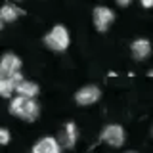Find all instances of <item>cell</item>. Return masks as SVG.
Here are the masks:
<instances>
[{
  "mask_svg": "<svg viewBox=\"0 0 153 153\" xmlns=\"http://www.w3.org/2000/svg\"><path fill=\"white\" fill-rule=\"evenodd\" d=\"M10 113L13 117H19L27 123H33L35 119L40 115V105L35 102V98H21L16 96L10 103Z\"/></svg>",
  "mask_w": 153,
  "mask_h": 153,
  "instance_id": "1",
  "label": "cell"
},
{
  "mask_svg": "<svg viewBox=\"0 0 153 153\" xmlns=\"http://www.w3.org/2000/svg\"><path fill=\"white\" fill-rule=\"evenodd\" d=\"M44 44L54 52H65L69 46V33L63 25H56L50 33L44 36Z\"/></svg>",
  "mask_w": 153,
  "mask_h": 153,
  "instance_id": "2",
  "label": "cell"
},
{
  "mask_svg": "<svg viewBox=\"0 0 153 153\" xmlns=\"http://www.w3.org/2000/svg\"><path fill=\"white\" fill-rule=\"evenodd\" d=\"M102 142L111 147H121L124 143V128L121 124H107L102 130Z\"/></svg>",
  "mask_w": 153,
  "mask_h": 153,
  "instance_id": "3",
  "label": "cell"
},
{
  "mask_svg": "<svg viewBox=\"0 0 153 153\" xmlns=\"http://www.w3.org/2000/svg\"><path fill=\"white\" fill-rule=\"evenodd\" d=\"M94 25L96 29H98L100 33H105L109 29V25L113 23V19H115V13H113V10H109V8H105V6H98V8H94Z\"/></svg>",
  "mask_w": 153,
  "mask_h": 153,
  "instance_id": "4",
  "label": "cell"
},
{
  "mask_svg": "<svg viewBox=\"0 0 153 153\" xmlns=\"http://www.w3.org/2000/svg\"><path fill=\"white\" fill-rule=\"evenodd\" d=\"M21 67V59L16 54H4L0 57V79H10L13 73H17Z\"/></svg>",
  "mask_w": 153,
  "mask_h": 153,
  "instance_id": "5",
  "label": "cell"
},
{
  "mask_svg": "<svg viewBox=\"0 0 153 153\" xmlns=\"http://www.w3.org/2000/svg\"><path fill=\"white\" fill-rule=\"evenodd\" d=\"M31 153H61V146H59V142H57V138L44 136L33 146Z\"/></svg>",
  "mask_w": 153,
  "mask_h": 153,
  "instance_id": "6",
  "label": "cell"
},
{
  "mask_svg": "<svg viewBox=\"0 0 153 153\" xmlns=\"http://www.w3.org/2000/svg\"><path fill=\"white\" fill-rule=\"evenodd\" d=\"M76 138H79V130H76L75 123H65L63 130L59 132V138H57V142H59L61 147H65V149H71V147H75Z\"/></svg>",
  "mask_w": 153,
  "mask_h": 153,
  "instance_id": "7",
  "label": "cell"
},
{
  "mask_svg": "<svg viewBox=\"0 0 153 153\" xmlns=\"http://www.w3.org/2000/svg\"><path fill=\"white\" fill-rule=\"evenodd\" d=\"M100 96H102V92H100V88L98 86H84V88H80L79 92L75 94V100H76V103H80V105H92L96 103L100 100Z\"/></svg>",
  "mask_w": 153,
  "mask_h": 153,
  "instance_id": "8",
  "label": "cell"
},
{
  "mask_svg": "<svg viewBox=\"0 0 153 153\" xmlns=\"http://www.w3.org/2000/svg\"><path fill=\"white\" fill-rule=\"evenodd\" d=\"M130 50H132V57H134V59L143 61V59H147L149 54H151V44H149V40H146V38H138V40L132 42Z\"/></svg>",
  "mask_w": 153,
  "mask_h": 153,
  "instance_id": "9",
  "label": "cell"
},
{
  "mask_svg": "<svg viewBox=\"0 0 153 153\" xmlns=\"http://www.w3.org/2000/svg\"><path fill=\"white\" fill-rule=\"evenodd\" d=\"M16 94L21 96V98H36L38 86L35 82H31V80H25V79H23L21 82L16 86Z\"/></svg>",
  "mask_w": 153,
  "mask_h": 153,
  "instance_id": "10",
  "label": "cell"
},
{
  "mask_svg": "<svg viewBox=\"0 0 153 153\" xmlns=\"http://www.w3.org/2000/svg\"><path fill=\"white\" fill-rule=\"evenodd\" d=\"M19 13H21V10H17L16 6H12V4H4L2 8H0V17H2V21H16L19 17Z\"/></svg>",
  "mask_w": 153,
  "mask_h": 153,
  "instance_id": "11",
  "label": "cell"
},
{
  "mask_svg": "<svg viewBox=\"0 0 153 153\" xmlns=\"http://www.w3.org/2000/svg\"><path fill=\"white\" fill-rule=\"evenodd\" d=\"M16 92V86L10 79H0V96L2 98H12Z\"/></svg>",
  "mask_w": 153,
  "mask_h": 153,
  "instance_id": "12",
  "label": "cell"
},
{
  "mask_svg": "<svg viewBox=\"0 0 153 153\" xmlns=\"http://www.w3.org/2000/svg\"><path fill=\"white\" fill-rule=\"evenodd\" d=\"M8 142H10V130L0 128V146H6Z\"/></svg>",
  "mask_w": 153,
  "mask_h": 153,
  "instance_id": "13",
  "label": "cell"
},
{
  "mask_svg": "<svg viewBox=\"0 0 153 153\" xmlns=\"http://www.w3.org/2000/svg\"><path fill=\"white\" fill-rule=\"evenodd\" d=\"M143 8H153V0H140Z\"/></svg>",
  "mask_w": 153,
  "mask_h": 153,
  "instance_id": "14",
  "label": "cell"
},
{
  "mask_svg": "<svg viewBox=\"0 0 153 153\" xmlns=\"http://www.w3.org/2000/svg\"><path fill=\"white\" fill-rule=\"evenodd\" d=\"M115 2H117L119 6H128V4H130V0H115Z\"/></svg>",
  "mask_w": 153,
  "mask_h": 153,
  "instance_id": "15",
  "label": "cell"
},
{
  "mask_svg": "<svg viewBox=\"0 0 153 153\" xmlns=\"http://www.w3.org/2000/svg\"><path fill=\"white\" fill-rule=\"evenodd\" d=\"M2 23H4V21H2V17H0V29H2Z\"/></svg>",
  "mask_w": 153,
  "mask_h": 153,
  "instance_id": "16",
  "label": "cell"
},
{
  "mask_svg": "<svg viewBox=\"0 0 153 153\" xmlns=\"http://www.w3.org/2000/svg\"><path fill=\"white\" fill-rule=\"evenodd\" d=\"M149 76H153V69H151V71H149Z\"/></svg>",
  "mask_w": 153,
  "mask_h": 153,
  "instance_id": "17",
  "label": "cell"
},
{
  "mask_svg": "<svg viewBox=\"0 0 153 153\" xmlns=\"http://www.w3.org/2000/svg\"><path fill=\"white\" fill-rule=\"evenodd\" d=\"M126 153H136V151H126Z\"/></svg>",
  "mask_w": 153,
  "mask_h": 153,
  "instance_id": "18",
  "label": "cell"
}]
</instances>
